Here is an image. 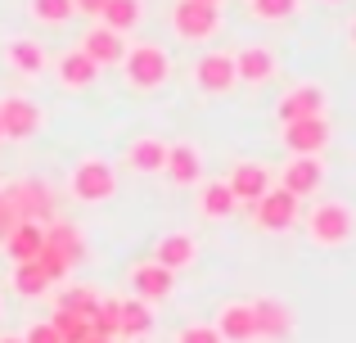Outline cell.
<instances>
[{
	"instance_id": "6da1fadb",
	"label": "cell",
	"mask_w": 356,
	"mask_h": 343,
	"mask_svg": "<svg viewBox=\"0 0 356 343\" xmlns=\"http://www.w3.org/2000/svg\"><path fill=\"white\" fill-rule=\"evenodd\" d=\"M352 235H356V212L348 203L325 199V203H316V208L307 212V239H312V244L339 248V244H348Z\"/></svg>"
},
{
	"instance_id": "7a4b0ae2",
	"label": "cell",
	"mask_w": 356,
	"mask_h": 343,
	"mask_svg": "<svg viewBox=\"0 0 356 343\" xmlns=\"http://www.w3.org/2000/svg\"><path fill=\"white\" fill-rule=\"evenodd\" d=\"M68 190H72V199H81V203H104V199H113V194H118L113 163H104V159H81L77 168H72V176H68Z\"/></svg>"
},
{
	"instance_id": "3957f363",
	"label": "cell",
	"mask_w": 356,
	"mask_h": 343,
	"mask_svg": "<svg viewBox=\"0 0 356 343\" xmlns=\"http://www.w3.org/2000/svg\"><path fill=\"white\" fill-rule=\"evenodd\" d=\"M122 68H127V86L158 90L167 81V72H172V63H167V54L158 50V45H131V50L122 54Z\"/></svg>"
},
{
	"instance_id": "277c9868",
	"label": "cell",
	"mask_w": 356,
	"mask_h": 343,
	"mask_svg": "<svg viewBox=\"0 0 356 343\" xmlns=\"http://www.w3.org/2000/svg\"><path fill=\"white\" fill-rule=\"evenodd\" d=\"M172 27H176L181 41H208L221 27V9L203 5V0H181V5L172 9Z\"/></svg>"
},
{
	"instance_id": "5b68a950",
	"label": "cell",
	"mask_w": 356,
	"mask_h": 343,
	"mask_svg": "<svg viewBox=\"0 0 356 343\" xmlns=\"http://www.w3.org/2000/svg\"><path fill=\"white\" fill-rule=\"evenodd\" d=\"M252 221H257L261 230H289L298 221V199L284 190V185H280V190L270 185V190L252 203Z\"/></svg>"
},
{
	"instance_id": "8992f818",
	"label": "cell",
	"mask_w": 356,
	"mask_h": 343,
	"mask_svg": "<svg viewBox=\"0 0 356 343\" xmlns=\"http://www.w3.org/2000/svg\"><path fill=\"white\" fill-rule=\"evenodd\" d=\"M9 203H14V212L23 221H41L45 226V217L54 212V194H50V185L45 181H18V185H9Z\"/></svg>"
},
{
	"instance_id": "52a82bcc",
	"label": "cell",
	"mask_w": 356,
	"mask_h": 343,
	"mask_svg": "<svg viewBox=\"0 0 356 343\" xmlns=\"http://www.w3.org/2000/svg\"><path fill=\"white\" fill-rule=\"evenodd\" d=\"M0 122H5V141H27L41 131V109L27 95H9L0 99Z\"/></svg>"
},
{
	"instance_id": "ba28073f",
	"label": "cell",
	"mask_w": 356,
	"mask_h": 343,
	"mask_svg": "<svg viewBox=\"0 0 356 343\" xmlns=\"http://www.w3.org/2000/svg\"><path fill=\"white\" fill-rule=\"evenodd\" d=\"M275 118H280V122H302V118H325V86H316V81H302V86H293L284 99H280Z\"/></svg>"
},
{
	"instance_id": "9c48e42d",
	"label": "cell",
	"mask_w": 356,
	"mask_h": 343,
	"mask_svg": "<svg viewBox=\"0 0 356 343\" xmlns=\"http://www.w3.org/2000/svg\"><path fill=\"white\" fill-rule=\"evenodd\" d=\"M235 59L230 54H203L199 63H194V86L208 90V95H226V90H235Z\"/></svg>"
},
{
	"instance_id": "30bf717a",
	"label": "cell",
	"mask_w": 356,
	"mask_h": 343,
	"mask_svg": "<svg viewBox=\"0 0 356 343\" xmlns=\"http://www.w3.org/2000/svg\"><path fill=\"white\" fill-rule=\"evenodd\" d=\"M284 145H289V154H312V159H321V150L330 145V122H325V118L284 122Z\"/></svg>"
},
{
	"instance_id": "8fae6325",
	"label": "cell",
	"mask_w": 356,
	"mask_h": 343,
	"mask_svg": "<svg viewBox=\"0 0 356 343\" xmlns=\"http://www.w3.org/2000/svg\"><path fill=\"white\" fill-rule=\"evenodd\" d=\"M212 326H217V335L226 343H257V317H252V303H226Z\"/></svg>"
},
{
	"instance_id": "7c38bea8",
	"label": "cell",
	"mask_w": 356,
	"mask_h": 343,
	"mask_svg": "<svg viewBox=\"0 0 356 343\" xmlns=\"http://www.w3.org/2000/svg\"><path fill=\"white\" fill-rule=\"evenodd\" d=\"M321 181H325V168H321V159H312V154H293V163L280 172V185H284L293 199L316 194V190H321Z\"/></svg>"
},
{
	"instance_id": "4fadbf2b",
	"label": "cell",
	"mask_w": 356,
	"mask_h": 343,
	"mask_svg": "<svg viewBox=\"0 0 356 343\" xmlns=\"http://www.w3.org/2000/svg\"><path fill=\"white\" fill-rule=\"evenodd\" d=\"M252 317H257V339H270V343H284L293 339V312L275 298H257L252 303Z\"/></svg>"
},
{
	"instance_id": "5bb4252c",
	"label": "cell",
	"mask_w": 356,
	"mask_h": 343,
	"mask_svg": "<svg viewBox=\"0 0 356 343\" xmlns=\"http://www.w3.org/2000/svg\"><path fill=\"white\" fill-rule=\"evenodd\" d=\"M230 59H235V77L243 86H261V81H270V72H275V54H270L266 45H243Z\"/></svg>"
},
{
	"instance_id": "9a60e30c",
	"label": "cell",
	"mask_w": 356,
	"mask_h": 343,
	"mask_svg": "<svg viewBox=\"0 0 356 343\" xmlns=\"http://www.w3.org/2000/svg\"><path fill=\"white\" fill-rule=\"evenodd\" d=\"M81 54H90L99 68H108V63H122L127 45H122V32H113V27H104V23H95L86 36H81Z\"/></svg>"
},
{
	"instance_id": "2e32d148",
	"label": "cell",
	"mask_w": 356,
	"mask_h": 343,
	"mask_svg": "<svg viewBox=\"0 0 356 343\" xmlns=\"http://www.w3.org/2000/svg\"><path fill=\"white\" fill-rule=\"evenodd\" d=\"M194 257H199V244H194V235H185V230L163 235V239H158V248H154V262L167 266V271H185Z\"/></svg>"
},
{
	"instance_id": "e0dca14e",
	"label": "cell",
	"mask_w": 356,
	"mask_h": 343,
	"mask_svg": "<svg viewBox=\"0 0 356 343\" xmlns=\"http://www.w3.org/2000/svg\"><path fill=\"white\" fill-rule=\"evenodd\" d=\"M172 285H176V271H167V266H158V262H145V266L131 271V289H136V298H145V303L167 298Z\"/></svg>"
},
{
	"instance_id": "ac0fdd59",
	"label": "cell",
	"mask_w": 356,
	"mask_h": 343,
	"mask_svg": "<svg viewBox=\"0 0 356 343\" xmlns=\"http://www.w3.org/2000/svg\"><path fill=\"white\" fill-rule=\"evenodd\" d=\"M226 185H230V194H235L239 203H257L261 194L270 190V172L261 168V163H239V168L226 176Z\"/></svg>"
},
{
	"instance_id": "d6986e66",
	"label": "cell",
	"mask_w": 356,
	"mask_h": 343,
	"mask_svg": "<svg viewBox=\"0 0 356 343\" xmlns=\"http://www.w3.org/2000/svg\"><path fill=\"white\" fill-rule=\"evenodd\" d=\"M163 172L172 176V185H194V181L203 176V159H199V150H194V145H185V141L167 145V163H163Z\"/></svg>"
},
{
	"instance_id": "ffe728a7",
	"label": "cell",
	"mask_w": 356,
	"mask_h": 343,
	"mask_svg": "<svg viewBox=\"0 0 356 343\" xmlns=\"http://www.w3.org/2000/svg\"><path fill=\"white\" fill-rule=\"evenodd\" d=\"M5 248H9L14 262H32V257L45 248V226L41 221H18V226L5 235Z\"/></svg>"
},
{
	"instance_id": "44dd1931",
	"label": "cell",
	"mask_w": 356,
	"mask_h": 343,
	"mask_svg": "<svg viewBox=\"0 0 356 343\" xmlns=\"http://www.w3.org/2000/svg\"><path fill=\"white\" fill-rule=\"evenodd\" d=\"M163 163H167V141H158V136H140V141L127 145L131 172H163Z\"/></svg>"
},
{
	"instance_id": "7402d4cb",
	"label": "cell",
	"mask_w": 356,
	"mask_h": 343,
	"mask_svg": "<svg viewBox=\"0 0 356 343\" xmlns=\"http://www.w3.org/2000/svg\"><path fill=\"white\" fill-rule=\"evenodd\" d=\"M5 59L14 72H23V77H36V72L45 68V50L41 41H32V36H14V41L5 45Z\"/></svg>"
},
{
	"instance_id": "603a6c76",
	"label": "cell",
	"mask_w": 356,
	"mask_h": 343,
	"mask_svg": "<svg viewBox=\"0 0 356 343\" xmlns=\"http://www.w3.org/2000/svg\"><path fill=\"white\" fill-rule=\"evenodd\" d=\"M99 77V63L90 59V54H81V50H68L59 59V81L68 90H81V86H90V81Z\"/></svg>"
},
{
	"instance_id": "cb8c5ba5",
	"label": "cell",
	"mask_w": 356,
	"mask_h": 343,
	"mask_svg": "<svg viewBox=\"0 0 356 343\" xmlns=\"http://www.w3.org/2000/svg\"><path fill=\"white\" fill-rule=\"evenodd\" d=\"M45 244L59 248V253L68 257L72 266H77L81 257H86V239H81V230L72 226V221H50V226H45Z\"/></svg>"
},
{
	"instance_id": "d4e9b609",
	"label": "cell",
	"mask_w": 356,
	"mask_h": 343,
	"mask_svg": "<svg viewBox=\"0 0 356 343\" xmlns=\"http://www.w3.org/2000/svg\"><path fill=\"white\" fill-rule=\"evenodd\" d=\"M235 208H239V199L230 194V185H226V181H208V185L199 190V212H203V217L221 221V217H230Z\"/></svg>"
},
{
	"instance_id": "484cf974",
	"label": "cell",
	"mask_w": 356,
	"mask_h": 343,
	"mask_svg": "<svg viewBox=\"0 0 356 343\" xmlns=\"http://www.w3.org/2000/svg\"><path fill=\"white\" fill-rule=\"evenodd\" d=\"M140 18H145V0H108L104 14H99V23L113 27V32H136Z\"/></svg>"
},
{
	"instance_id": "4316f807",
	"label": "cell",
	"mask_w": 356,
	"mask_h": 343,
	"mask_svg": "<svg viewBox=\"0 0 356 343\" xmlns=\"http://www.w3.org/2000/svg\"><path fill=\"white\" fill-rule=\"evenodd\" d=\"M154 330V312L145 298H122V335L127 339H145Z\"/></svg>"
},
{
	"instance_id": "83f0119b",
	"label": "cell",
	"mask_w": 356,
	"mask_h": 343,
	"mask_svg": "<svg viewBox=\"0 0 356 343\" xmlns=\"http://www.w3.org/2000/svg\"><path fill=\"white\" fill-rule=\"evenodd\" d=\"M90 335H99V339L122 335V298H99V308L90 312Z\"/></svg>"
},
{
	"instance_id": "f1b7e54d",
	"label": "cell",
	"mask_w": 356,
	"mask_h": 343,
	"mask_svg": "<svg viewBox=\"0 0 356 343\" xmlns=\"http://www.w3.org/2000/svg\"><path fill=\"white\" fill-rule=\"evenodd\" d=\"M14 289L23 294V298H41L45 289H50V276L41 271V262H14Z\"/></svg>"
},
{
	"instance_id": "f546056e",
	"label": "cell",
	"mask_w": 356,
	"mask_h": 343,
	"mask_svg": "<svg viewBox=\"0 0 356 343\" xmlns=\"http://www.w3.org/2000/svg\"><path fill=\"white\" fill-rule=\"evenodd\" d=\"M50 326L59 330L63 343H86L90 339V317H77V312H59V308H54Z\"/></svg>"
},
{
	"instance_id": "4dcf8cb0",
	"label": "cell",
	"mask_w": 356,
	"mask_h": 343,
	"mask_svg": "<svg viewBox=\"0 0 356 343\" xmlns=\"http://www.w3.org/2000/svg\"><path fill=\"white\" fill-rule=\"evenodd\" d=\"M95 308H99V294L90 289V285H68V289L59 294V312H77V317H90Z\"/></svg>"
},
{
	"instance_id": "1f68e13d",
	"label": "cell",
	"mask_w": 356,
	"mask_h": 343,
	"mask_svg": "<svg viewBox=\"0 0 356 343\" xmlns=\"http://www.w3.org/2000/svg\"><path fill=\"white\" fill-rule=\"evenodd\" d=\"M72 14H77V5H72V0H32V18H36V23H45V27L68 23Z\"/></svg>"
},
{
	"instance_id": "d6a6232c",
	"label": "cell",
	"mask_w": 356,
	"mask_h": 343,
	"mask_svg": "<svg viewBox=\"0 0 356 343\" xmlns=\"http://www.w3.org/2000/svg\"><path fill=\"white\" fill-rule=\"evenodd\" d=\"M36 262H41V271H45V276H50V285H59V280H68V271H72V262H68V257H63V253H59V248H50V244H45V248H41V253H36Z\"/></svg>"
},
{
	"instance_id": "836d02e7",
	"label": "cell",
	"mask_w": 356,
	"mask_h": 343,
	"mask_svg": "<svg viewBox=\"0 0 356 343\" xmlns=\"http://www.w3.org/2000/svg\"><path fill=\"white\" fill-rule=\"evenodd\" d=\"M252 14H257L261 23H280V18L298 14V0H252Z\"/></svg>"
},
{
	"instance_id": "e575fe53",
	"label": "cell",
	"mask_w": 356,
	"mask_h": 343,
	"mask_svg": "<svg viewBox=\"0 0 356 343\" xmlns=\"http://www.w3.org/2000/svg\"><path fill=\"white\" fill-rule=\"evenodd\" d=\"M176 343H226L217 335V326H203V321H194V326H185L181 335H176Z\"/></svg>"
},
{
	"instance_id": "d590c367",
	"label": "cell",
	"mask_w": 356,
	"mask_h": 343,
	"mask_svg": "<svg viewBox=\"0 0 356 343\" xmlns=\"http://www.w3.org/2000/svg\"><path fill=\"white\" fill-rule=\"evenodd\" d=\"M18 221H23V217L14 212V203H9V194L0 190V244H5V235H9V230L18 226Z\"/></svg>"
},
{
	"instance_id": "8d00e7d4",
	"label": "cell",
	"mask_w": 356,
	"mask_h": 343,
	"mask_svg": "<svg viewBox=\"0 0 356 343\" xmlns=\"http://www.w3.org/2000/svg\"><path fill=\"white\" fill-rule=\"evenodd\" d=\"M23 343H63V339H59V330H54L50 321H41V326L27 330V339H23Z\"/></svg>"
},
{
	"instance_id": "74e56055",
	"label": "cell",
	"mask_w": 356,
	"mask_h": 343,
	"mask_svg": "<svg viewBox=\"0 0 356 343\" xmlns=\"http://www.w3.org/2000/svg\"><path fill=\"white\" fill-rule=\"evenodd\" d=\"M72 5H77V14H86V18H99V14H104V5H108V0H72Z\"/></svg>"
},
{
	"instance_id": "f35d334b",
	"label": "cell",
	"mask_w": 356,
	"mask_h": 343,
	"mask_svg": "<svg viewBox=\"0 0 356 343\" xmlns=\"http://www.w3.org/2000/svg\"><path fill=\"white\" fill-rule=\"evenodd\" d=\"M86 343H113V339H99V335H90V339H86Z\"/></svg>"
},
{
	"instance_id": "ab89813d",
	"label": "cell",
	"mask_w": 356,
	"mask_h": 343,
	"mask_svg": "<svg viewBox=\"0 0 356 343\" xmlns=\"http://www.w3.org/2000/svg\"><path fill=\"white\" fill-rule=\"evenodd\" d=\"M348 36H352V45H356V18H352V32H348Z\"/></svg>"
},
{
	"instance_id": "60d3db41",
	"label": "cell",
	"mask_w": 356,
	"mask_h": 343,
	"mask_svg": "<svg viewBox=\"0 0 356 343\" xmlns=\"http://www.w3.org/2000/svg\"><path fill=\"white\" fill-rule=\"evenodd\" d=\"M0 343H23V339H0Z\"/></svg>"
},
{
	"instance_id": "b9f144b4",
	"label": "cell",
	"mask_w": 356,
	"mask_h": 343,
	"mask_svg": "<svg viewBox=\"0 0 356 343\" xmlns=\"http://www.w3.org/2000/svg\"><path fill=\"white\" fill-rule=\"evenodd\" d=\"M203 5H221V0H203Z\"/></svg>"
},
{
	"instance_id": "7bdbcfd3",
	"label": "cell",
	"mask_w": 356,
	"mask_h": 343,
	"mask_svg": "<svg viewBox=\"0 0 356 343\" xmlns=\"http://www.w3.org/2000/svg\"><path fill=\"white\" fill-rule=\"evenodd\" d=\"M0 141H5V122H0Z\"/></svg>"
},
{
	"instance_id": "ee69618b",
	"label": "cell",
	"mask_w": 356,
	"mask_h": 343,
	"mask_svg": "<svg viewBox=\"0 0 356 343\" xmlns=\"http://www.w3.org/2000/svg\"><path fill=\"white\" fill-rule=\"evenodd\" d=\"M325 5H339V0H325Z\"/></svg>"
}]
</instances>
